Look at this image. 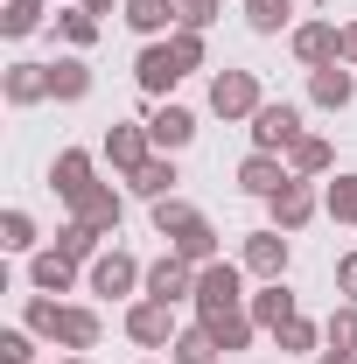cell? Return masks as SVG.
Returning a JSON list of instances; mask_svg holds the SVG:
<instances>
[{"label": "cell", "instance_id": "6da1fadb", "mask_svg": "<svg viewBox=\"0 0 357 364\" xmlns=\"http://www.w3.org/2000/svg\"><path fill=\"white\" fill-rule=\"evenodd\" d=\"M21 329H36L43 343H56V350H78V358L98 343V316H91V309H70V301H56V294H28Z\"/></svg>", "mask_w": 357, "mask_h": 364}, {"label": "cell", "instance_id": "7a4b0ae2", "mask_svg": "<svg viewBox=\"0 0 357 364\" xmlns=\"http://www.w3.org/2000/svg\"><path fill=\"white\" fill-rule=\"evenodd\" d=\"M231 309H245V267H231V259L196 267V322H218Z\"/></svg>", "mask_w": 357, "mask_h": 364}, {"label": "cell", "instance_id": "3957f363", "mask_svg": "<svg viewBox=\"0 0 357 364\" xmlns=\"http://www.w3.org/2000/svg\"><path fill=\"white\" fill-rule=\"evenodd\" d=\"M85 280H91V294H112V301H119V294L147 287V267H140L127 245H105V252L91 259V273H85Z\"/></svg>", "mask_w": 357, "mask_h": 364}, {"label": "cell", "instance_id": "277c9868", "mask_svg": "<svg viewBox=\"0 0 357 364\" xmlns=\"http://www.w3.org/2000/svg\"><path fill=\"white\" fill-rule=\"evenodd\" d=\"M127 336H134L140 350H169L182 329H176V301H154V294H140L134 309H127Z\"/></svg>", "mask_w": 357, "mask_h": 364}, {"label": "cell", "instance_id": "5b68a950", "mask_svg": "<svg viewBox=\"0 0 357 364\" xmlns=\"http://www.w3.org/2000/svg\"><path fill=\"white\" fill-rule=\"evenodd\" d=\"M260 105H267V98H260V77H252V70H218V77H211V112H218V119H252Z\"/></svg>", "mask_w": 357, "mask_h": 364}, {"label": "cell", "instance_id": "8992f818", "mask_svg": "<svg viewBox=\"0 0 357 364\" xmlns=\"http://www.w3.org/2000/svg\"><path fill=\"white\" fill-rule=\"evenodd\" d=\"M294 140H302V105L280 98V105H260L252 112V154H287Z\"/></svg>", "mask_w": 357, "mask_h": 364}, {"label": "cell", "instance_id": "52a82bcc", "mask_svg": "<svg viewBox=\"0 0 357 364\" xmlns=\"http://www.w3.org/2000/svg\"><path fill=\"white\" fill-rule=\"evenodd\" d=\"M182 77H189V70L176 63V49H169V43H147V49L134 56V85L147 91V98H169Z\"/></svg>", "mask_w": 357, "mask_h": 364}, {"label": "cell", "instance_id": "ba28073f", "mask_svg": "<svg viewBox=\"0 0 357 364\" xmlns=\"http://www.w3.org/2000/svg\"><path fill=\"white\" fill-rule=\"evenodd\" d=\"M238 267L252 273V280H280V273H287V231H280V225L252 231V238H245V252H238Z\"/></svg>", "mask_w": 357, "mask_h": 364}, {"label": "cell", "instance_id": "9c48e42d", "mask_svg": "<svg viewBox=\"0 0 357 364\" xmlns=\"http://www.w3.org/2000/svg\"><path fill=\"white\" fill-rule=\"evenodd\" d=\"M105 161H112L119 176H140V168L154 161V134L134 127V119H127V127H112V134H105Z\"/></svg>", "mask_w": 357, "mask_h": 364}, {"label": "cell", "instance_id": "30bf717a", "mask_svg": "<svg viewBox=\"0 0 357 364\" xmlns=\"http://www.w3.org/2000/svg\"><path fill=\"white\" fill-rule=\"evenodd\" d=\"M147 294H154V301H196V267H189L182 252H161V259L147 267Z\"/></svg>", "mask_w": 357, "mask_h": 364}, {"label": "cell", "instance_id": "8fae6325", "mask_svg": "<svg viewBox=\"0 0 357 364\" xmlns=\"http://www.w3.org/2000/svg\"><path fill=\"white\" fill-rule=\"evenodd\" d=\"M70 218H78V225H91L98 238H112V231H119V218H127V203H119V189H105V182H91L85 196L70 203Z\"/></svg>", "mask_w": 357, "mask_h": 364}, {"label": "cell", "instance_id": "7c38bea8", "mask_svg": "<svg viewBox=\"0 0 357 364\" xmlns=\"http://www.w3.org/2000/svg\"><path fill=\"white\" fill-rule=\"evenodd\" d=\"M91 182H98V161H91L85 147H63V154L49 161V189H56L63 203H78V196H85Z\"/></svg>", "mask_w": 357, "mask_h": 364}, {"label": "cell", "instance_id": "4fadbf2b", "mask_svg": "<svg viewBox=\"0 0 357 364\" xmlns=\"http://www.w3.org/2000/svg\"><path fill=\"white\" fill-rule=\"evenodd\" d=\"M267 210H273V225H280V231H287V238H294V231H302V225H309V218H315V210H322V196H315L309 182L294 176V182H287V189H280V196H267Z\"/></svg>", "mask_w": 357, "mask_h": 364}, {"label": "cell", "instance_id": "5bb4252c", "mask_svg": "<svg viewBox=\"0 0 357 364\" xmlns=\"http://www.w3.org/2000/svg\"><path fill=\"white\" fill-rule=\"evenodd\" d=\"M336 49H343V28H336V21H302V28H294V56H302L309 70H322V63H343Z\"/></svg>", "mask_w": 357, "mask_h": 364}, {"label": "cell", "instance_id": "9a60e30c", "mask_svg": "<svg viewBox=\"0 0 357 364\" xmlns=\"http://www.w3.org/2000/svg\"><path fill=\"white\" fill-rule=\"evenodd\" d=\"M287 182H294V168H287L280 154H245V161H238V189H245V196H280Z\"/></svg>", "mask_w": 357, "mask_h": 364}, {"label": "cell", "instance_id": "2e32d148", "mask_svg": "<svg viewBox=\"0 0 357 364\" xmlns=\"http://www.w3.org/2000/svg\"><path fill=\"white\" fill-rule=\"evenodd\" d=\"M309 98L322 105V112H343L357 98V70L351 63H322V70H309Z\"/></svg>", "mask_w": 357, "mask_h": 364}, {"label": "cell", "instance_id": "e0dca14e", "mask_svg": "<svg viewBox=\"0 0 357 364\" xmlns=\"http://www.w3.org/2000/svg\"><path fill=\"white\" fill-rule=\"evenodd\" d=\"M147 134H154V154H182V147L196 140V112H182V105H161V112L147 119Z\"/></svg>", "mask_w": 357, "mask_h": 364}, {"label": "cell", "instance_id": "ac0fdd59", "mask_svg": "<svg viewBox=\"0 0 357 364\" xmlns=\"http://www.w3.org/2000/svg\"><path fill=\"white\" fill-rule=\"evenodd\" d=\"M245 316L260 322V329H287V322L302 316V309H294V294H287L280 280H267L260 294H245Z\"/></svg>", "mask_w": 357, "mask_h": 364}, {"label": "cell", "instance_id": "d6986e66", "mask_svg": "<svg viewBox=\"0 0 357 364\" xmlns=\"http://www.w3.org/2000/svg\"><path fill=\"white\" fill-rule=\"evenodd\" d=\"M70 280H78V259H63L56 245H43V252L28 259V287H36V294H70Z\"/></svg>", "mask_w": 357, "mask_h": 364}, {"label": "cell", "instance_id": "ffe728a7", "mask_svg": "<svg viewBox=\"0 0 357 364\" xmlns=\"http://www.w3.org/2000/svg\"><path fill=\"white\" fill-rule=\"evenodd\" d=\"M169 252H182L189 267H211V259H224V252H218V231H211V218H203V210H196V218H189V225L169 238Z\"/></svg>", "mask_w": 357, "mask_h": 364}, {"label": "cell", "instance_id": "44dd1931", "mask_svg": "<svg viewBox=\"0 0 357 364\" xmlns=\"http://www.w3.org/2000/svg\"><path fill=\"white\" fill-rule=\"evenodd\" d=\"M0 91H7V105H43L49 98V63H7Z\"/></svg>", "mask_w": 357, "mask_h": 364}, {"label": "cell", "instance_id": "7402d4cb", "mask_svg": "<svg viewBox=\"0 0 357 364\" xmlns=\"http://www.w3.org/2000/svg\"><path fill=\"white\" fill-rule=\"evenodd\" d=\"M49 98H63V105L91 98V63L85 56H56V63H49Z\"/></svg>", "mask_w": 357, "mask_h": 364}, {"label": "cell", "instance_id": "603a6c76", "mask_svg": "<svg viewBox=\"0 0 357 364\" xmlns=\"http://www.w3.org/2000/svg\"><path fill=\"white\" fill-rule=\"evenodd\" d=\"M119 21H127L134 36H147V43H154L161 28H176V0H127V7H119Z\"/></svg>", "mask_w": 357, "mask_h": 364}, {"label": "cell", "instance_id": "cb8c5ba5", "mask_svg": "<svg viewBox=\"0 0 357 364\" xmlns=\"http://www.w3.org/2000/svg\"><path fill=\"white\" fill-rule=\"evenodd\" d=\"M169 364H224V350H218V336L203 322H189L176 343H169Z\"/></svg>", "mask_w": 357, "mask_h": 364}, {"label": "cell", "instance_id": "d4e9b609", "mask_svg": "<svg viewBox=\"0 0 357 364\" xmlns=\"http://www.w3.org/2000/svg\"><path fill=\"white\" fill-rule=\"evenodd\" d=\"M329 161H336V154H329V140H322V134H302V140H294V147H287V168H294V176H302V182L329 176Z\"/></svg>", "mask_w": 357, "mask_h": 364}, {"label": "cell", "instance_id": "484cf974", "mask_svg": "<svg viewBox=\"0 0 357 364\" xmlns=\"http://www.w3.org/2000/svg\"><path fill=\"white\" fill-rule=\"evenodd\" d=\"M134 182V196H147V203H161V196H176V161H169V154H154V161H147V168H140V176H127Z\"/></svg>", "mask_w": 357, "mask_h": 364}, {"label": "cell", "instance_id": "4316f807", "mask_svg": "<svg viewBox=\"0 0 357 364\" xmlns=\"http://www.w3.org/2000/svg\"><path fill=\"white\" fill-rule=\"evenodd\" d=\"M294 21V0H245V28L252 36H280Z\"/></svg>", "mask_w": 357, "mask_h": 364}, {"label": "cell", "instance_id": "83f0119b", "mask_svg": "<svg viewBox=\"0 0 357 364\" xmlns=\"http://www.w3.org/2000/svg\"><path fill=\"white\" fill-rule=\"evenodd\" d=\"M273 343H280L287 358H315V350H322L329 336H322V329H315L309 316H294V322H287V329H273Z\"/></svg>", "mask_w": 357, "mask_h": 364}, {"label": "cell", "instance_id": "f1b7e54d", "mask_svg": "<svg viewBox=\"0 0 357 364\" xmlns=\"http://www.w3.org/2000/svg\"><path fill=\"white\" fill-rule=\"evenodd\" d=\"M203 329H211V336H218V350H224V358H231V350H245V343H252V329H260V322L245 316V309H231V316H218V322H203Z\"/></svg>", "mask_w": 357, "mask_h": 364}, {"label": "cell", "instance_id": "f546056e", "mask_svg": "<svg viewBox=\"0 0 357 364\" xmlns=\"http://www.w3.org/2000/svg\"><path fill=\"white\" fill-rule=\"evenodd\" d=\"M43 28V0H7L0 7V36L7 43H21V36H36Z\"/></svg>", "mask_w": 357, "mask_h": 364}, {"label": "cell", "instance_id": "4dcf8cb0", "mask_svg": "<svg viewBox=\"0 0 357 364\" xmlns=\"http://www.w3.org/2000/svg\"><path fill=\"white\" fill-rule=\"evenodd\" d=\"M98 28H105V21H98V14H85V7H70V14H56V36H63L70 49H91V43H98Z\"/></svg>", "mask_w": 357, "mask_h": 364}, {"label": "cell", "instance_id": "1f68e13d", "mask_svg": "<svg viewBox=\"0 0 357 364\" xmlns=\"http://www.w3.org/2000/svg\"><path fill=\"white\" fill-rule=\"evenodd\" d=\"M322 210L336 218V225H357V176H336L322 189Z\"/></svg>", "mask_w": 357, "mask_h": 364}, {"label": "cell", "instance_id": "d6a6232c", "mask_svg": "<svg viewBox=\"0 0 357 364\" xmlns=\"http://www.w3.org/2000/svg\"><path fill=\"white\" fill-rule=\"evenodd\" d=\"M56 252H63V259H98V231L70 218V225L56 231Z\"/></svg>", "mask_w": 357, "mask_h": 364}, {"label": "cell", "instance_id": "836d02e7", "mask_svg": "<svg viewBox=\"0 0 357 364\" xmlns=\"http://www.w3.org/2000/svg\"><path fill=\"white\" fill-rule=\"evenodd\" d=\"M322 336H329V350H357V301H343V309H329V322H322Z\"/></svg>", "mask_w": 357, "mask_h": 364}, {"label": "cell", "instance_id": "e575fe53", "mask_svg": "<svg viewBox=\"0 0 357 364\" xmlns=\"http://www.w3.org/2000/svg\"><path fill=\"white\" fill-rule=\"evenodd\" d=\"M0 245H7V252H36V218H28V210H7V218H0Z\"/></svg>", "mask_w": 357, "mask_h": 364}, {"label": "cell", "instance_id": "d590c367", "mask_svg": "<svg viewBox=\"0 0 357 364\" xmlns=\"http://www.w3.org/2000/svg\"><path fill=\"white\" fill-rule=\"evenodd\" d=\"M169 49H176L182 70H203V56H211L203 49V28H169Z\"/></svg>", "mask_w": 357, "mask_h": 364}, {"label": "cell", "instance_id": "8d00e7d4", "mask_svg": "<svg viewBox=\"0 0 357 364\" xmlns=\"http://www.w3.org/2000/svg\"><path fill=\"white\" fill-rule=\"evenodd\" d=\"M189 218H196V203H182V196H161V203H154V231H161V238H176Z\"/></svg>", "mask_w": 357, "mask_h": 364}, {"label": "cell", "instance_id": "74e56055", "mask_svg": "<svg viewBox=\"0 0 357 364\" xmlns=\"http://www.w3.org/2000/svg\"><path fill=\"white\" fill-rule=\"evenodd\" d=\"M0 364H36V329H0Z\"/></svg>", "mask_w": 357, "mask_h": 364}, {"label": "cell", "instance_id": "f35d334b", "mask_svg": "<svg viewBox=\"0 0 357 364\" xmlns=\"http://www.w3.org/2000/svg\"><path fill=\"white\" fill-rule=\"evenodd\" d=\"M224 0H176V28H211Z\"/></svg>", "mask_w": 357, "mask_h": 364}, {"label": "cell", "instance_id": "ab89813d", "mask_svg": "<svg viewBox=\"0 0 357 364\" xmlns=\"http://www.w3.org/2000/svg\"><path fill=\"white\" fill-rule=\"evenodd\" d=\"M336 294H343V301H357V252H343V259H336Z\"/></svg>", "mask_w": 357, "mask_h": 364}, {"label": "cell", "instance_id": "60d3db41", "mask_svg": "<svg viewBox=\"0 0 357 364\" xmlns=\"http://www.w3.org/2000/svg\"><path fill=\"white\" fill-rule=\"evenodd\" d=\"M336 56H343V63L357 70V21H343V49H336Z\"/></svg>", "mask_w": 357, "mask_h": 364}, {"label": "cell", "instance_id": "b9f144b4", "mask_svg": "<svg viewBox=\"0 0 357 364\" xmlns=\"http://www.w3.org/2000/svg\"><path fill=\"white\" fill-rule=\"evenodd\" d=\"M315 364H357V350H329V343H322V350H315Z\"/></svg>", "mask_w": 357, "mask_h": 364}, {"label": "cell", "instance_id": "7bdbcfd3", "mask_svg": "<svg viewBox=\"0 0 357 364\" xmlns=\"http://www.w3.org/2000/svg\"><path fill=\"white\" fill-rule=\"evenodd\" d=\"M78 7H85V14H98V21H105V14H112V7H127V0H78Z\"/></svg>", "mask_w": 357, "mask_h": 364}, {"label": "cell", "instance_id": "ee69618b", "mask_svg": "<svg viewBox=\"0 0 357 364\" xmlns=\"http://www.w3.org/2000/svg\"><path fill=\"white\" fill-rule=\"evenodd\" d=\"M56 364H91V358H78V350H63V358H56Z\"/></svg>", "mask_w": 357, "mask_h": 364}]
</instances>
